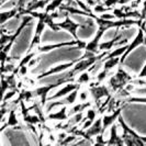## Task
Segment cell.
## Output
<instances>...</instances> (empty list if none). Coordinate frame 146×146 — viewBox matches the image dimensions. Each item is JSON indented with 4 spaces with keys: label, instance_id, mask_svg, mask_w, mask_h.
Listing matches in <instances>:
<instances>
[{
    "label": "cell",
    "instance_id": "obj_1",
    "mask_svg": "<svg viewBox=\"0 0 146 146\" xmlns=\"http://www.w3.org/2000/svg\"><path fill=\"white\" fill-rule=\"evenodd\" d=\"M117 121L123 131V134L121 135V137L123 139L125 146H146L145 143L141 139V135L137 134L134 130H132L131 127L125 123L123 117H119Z\"/></svg>",
    "mask_w": 146,
    "mask_h": 146
},
{
    "label": "cell",
    "instance_id": "obj_2",
    "mask_svg": "<svg viewBox=\"0 0 146 146\" xmlns=\"http://www.w3.org/2000/svg\"><path fill=\"white\" fill-rule=\"evenodd\" d=\"M133 80V77L129 73H126L123 68H119L114 76H112L109 79L110 87L113 91H121L123 88H125L130 81Z\"/></svg>",
    "mask_w": 146,
    "mask_h": 146
},
{
    "label": "cell",
    "instance_id": "obj_3",
    "mask_svg": "<svg viewBox=\"0 0 146 146\" xmlns=\"http://www.w3.org/2000/svg\"><path fill=\"white\" fill-rule=\"evenodd\" d=\"M55 25L58 28V30H60V29L65 30V31H67L68 33H70L75 41H80V38L77 36V30L82 29L84 27H82L81 24H79L78 22L74 21L70 17L66 15L65 19H64L63 21L55 23Z\"/></svg>",
    "mask_w": 146,
    "mask_h": 146
},
{
    "label": "cell",
    "instance_id": "obj_4",
    "mask_svg": "<svg viewBox=\"0 0 146 146\" xmlns=\"http://www.w3.org/2000/svg\"><path fill=\"white\" fill-rule=\"evenodd\" d=\"M142 44H146V36H145V32L141 29L139 27V31H137V34L135 35V37L131 41V43L127 44V47H126V51L124 52V54L120 57V64H123L124 63L125 58L131 54L132 52L134 51L136 47H139V45Z\"/></svg>",
    "mask_w": 146,
    "mask_h": 146
},
{
    "label": "cell",
    "instance_id": "obj_5",
    "mask_svg": "<svg viewBox=\"0 0 146 146\" xmlns=\"http://www.w3.org/2000/svg\"><path fill=\"white\" fill-rule=\"evenodd\" d=\"M77 62H78V58L76 59V60H73V62H69V63H64V64H59V65L53 66V67H51L50 69L45 70L44 73L40 74V75L36 77V79L37 80H41V79L46 78V77L52 76V75H56V74L64 73V72H66V70L70 69V68H72V67H73Z\"/></svg>",
    "mask_w": 146,
    "mask_h": 146
},
{
    "label": "cell",
    "instance_id": "obj_6",
    "mask_svg": "<svg viewBox=\"0 0 146 146\" xmlns=\"http://www.w3.org/2000/svg\"><path fill=\"white\" fill-rule=\"evenodd\" d=\"M76 89H80V85H78L76 81H74V82H68V84H66V85H64L63 87L60 88L54 96L47 97V101H54V100L62 99V98L66 97L68 94H70L72 91L76 90Z\"/></svg>",
    "mask_w": 146,
    "mask_h": 146
},
{
    "label": "cell",
    "instance_id": "obj_7",
    "mask_svg": "<svg viewBox=\"0 0 146 146\" xmlns=\"http://www.w3.org/2000/svg\"><path fill=\"white\" fill-rule=\"evenodd\" d=\"M122 109H123V107L117 108L112 113H110V114H104L103 117H101V120H102V134L107 131L109 127H111L113 124H115V121L119 119V117H121Z\"/></svg>",
    "mask_w": 146,
    "mask_h": 146
},
{
    "label": "cell",
    "instance_id": "obj_8",
    "mask_svg": "<svg viewBox=\"0 0 146 146\" xmlns=\"http://www.w3.org/2000/svg\"><path fill=\"white\" fill-rule=\"evenodd\" d=\"M89 91L92 96L94 100L96 102H98L99 100H101L103 97H107L110 95V90L108 89V87L100 85V84H97V85H92L91 87L89 88Z\"/></svg>",
    "mask_w": 146,
    "mask_h": 146
},
{
    "label": "cell",
    "instance_id": "obj_9",
    "mask_svg": "<svg viewBox=\"0 0 146 146\" xmlns=\"http://www.w3.org/2000/svg\"><path fill=\"white\" fill-rule=\"evenodd\" d=\"M24 8L20 7H15L8 11H3V12H0V25L1 24H5L6 22H8L9 20L13 19V18H19L21 15V11Z\"/></svg>",
    "mask_w": 146,
    "mask_h": 146
},
{
    "label": "cell",
    "instance_id": "obj_10",
    "mask_svg": "<svg viewBox=\"0 0 146 146\" xmlns=\"http://www.w3.org/2000/svg\"><path fill=\"white\" fill-rule=\"evenodd\" d=\"M107 145H113V146H125L123 143L122 137L117 134V127L115 124H113L110 127V137L107 141Z\"/></svg>",
    "mask_w": 146,
    "mask_h": 146
},
{
    "label": "cell",
    "instance_id": "obj_11",
    "mask_svg": "<svg viewBox=\"0 0 146 146\" xmlns=\"http://www.w3.org/2000/svg\"><path fill=\"white\" fill-rule=\"evenodd\" d=\"M55 88L54 84H51V85H47V86H41V87H37L34 91V94L41 99V104L42 106H45L46 104V101H47V94L53 90Z\"/></svg>",
    "mask_w": 146,
    "mask_h": 146
},
{
    "label": "cell",
    "instance_id": "obj_12",
    "mask_svg": "<svg viewBox=\"0 0 146 146\" xmlns=\"http://www.w3.org/2000/svg\"><path fill=\"white\" fill-rule=\"evenodd\" d=\"M68 110H67V106H63L62 108L57 111H55L54 113H48L47 119L52 120V121H59V122H63L68 120Z\"/></svg>",
    "mask_w": 146,
    "mask_h": 146
},
{
    "label": "cell",
    "instance_id": "obj_13",
    "mask_svg": "<svg viewBox=\"0 0 146 146\" xmlns=\"http://www.w3.org/2000/svg\"><path fill=\"white\" fill-rule=\"evenodd\" d=\"M122 38V34H117L113 37L111 41H108V42H102V43L99 44V51H103V52H109L111 51L112 47H114V45L117 44Z\"/></svg>",
    "mask_w": 146,
    "mask_h": 146
},
{
    "label": "cell",
    "instance_id": "obj_14",
    "mask_svg": "<svg viewBox=\"0 0 146 146\" xmlns=\"http://www.w3.org/2000/svg\"><path fill=\"white\" fill-rule=\"evenodd\" d=\"M103 70L110 72L111 69H113L114 67L120 65V57H112V58H103Z\"/></svg>",
    "mask_w": 146,
    "mask_h": 146
},
{
    "label": "cell",
    "instance_id": "obj_15",
    "mask_svg": "<svg viewBox=\"0 0 146 146\" xmlns=\"http://www.w3.org/2000/svg\"><path fill=\"white\" fill-rule=\"evenodd\" d=\"M19 124V121H18V117H17V113H15V110L12 109L10 110V112H9V117H8V121L7 123L3 125L1 129H0V132L2 131L3 129H6L8 126H17V125Z\"/></svg>",
    "mask_w": 146,
    "mask_h": 146
},
{
    "label": "cell",
    "instance_id": "obj_16",
    "mask_svg": "<svg viewBox=\"0 0 146 146\" xmlns=\"http://www.w3.org/2000/svg\"><path fill=\"white\" fill-rule=\"evenodd\" d=\"M90 102H86V103H80V104H73L72 109L68 111V117L69 115H75L77 113H82V111L85 109H87L90 107Z\"/></svg>",
    "mask_w": 146,
    "mask_h": 146
},
{
    "label": "cell",
    "instance_id": "obj_17",
    "mask_svg": "<svg viewBox=\"0 0 146 146\" xmlns=\"http://www.w3.org/2000/svg\"><path fill=\"white\" fill-rule=\"evenodd\" d=\"M9 84H8L7 79L5 77V75H1V79H0V104L3 102V98L9 89Z\"/></svg>",
    "mask_w": 146,
    "mask_h": 146
},
{
    "label": "cell",
    "instance_id": "obj_18",
    "mask_svg": "<svg viewBox=\"0 0 146 146\" xmlns=\"http://www.w3.org/2000/svg\"><path fill=\"white\" fill-rule=\"evenodd\" d=\"M129 44V43H127ZM127 44H125V45H122V46H120V47H117V50H114L113 52H111V53H108V55L104 57V59L107 58H112V57H121L123 54H124V52L126 51V47H127Z\"/></svg>",
    "mask_w": 146,
    "mask_h": 146
},
{
    "label": "cell",
    "instance_id": "obj_19",
    "mask_svg": "<svg viewBox=\"0 0 146 146\" xmlns=\"http://www.w3.org/2000/svg\"><path fill=\"white\" fill-rule=\"evenodd\" d=\"M65 0H52L51 2L45 7V12L46 13H53L57 8H59L62 6V3Z\"/></svg>",
    "mask_w": 146,
    "mask_h": 146
},
{
    "label": "cell",
    "instance_id": "obj_20",
    "mask_svg": "<svg viewBox=\"0 0 146 146\" xmlns=\"http://www.w3.org/2000/svg\"><path fill=\"white\" fill-rule=\"evenodd\" d=\"M23 120H24V122H27V123L32 124V125L38 124V123L42 122V120L38 117V115H35V114H29V113L25 114V115L23 117Z\"/></svg>",
    "mask_w": 146,
    "mask_h": 146
},
{
    "label": "cell",
    "instance_id": "obj_21",
    "mask_svg": "<svg viewBox=\"0 0 146 146\" xmlns=\"http://www.w3.org/2000/svg\"><path fill=\"white\" fill-rule=\"evenodd\" d=\"M76 82L78 85H85V84H88L90 81V75H89V72L86 70V72H82L81 74H79L77 76V79H76Z\"/></svg>",
    "mask_w": 146,
    "mask_h": 146
},
{
    "label": "cell",
    "instance_id": "obj_22",
    "mask_svg": "<svg viewBox=\"0 0 146 146\" xmlns=\"http://www.w3.org/2000/svg\"><path fill=\"white\" fill-rule=\"evenodd\" d=\"M45 27H46L45 22H44L42 19H38L36 28H35V31H34V35H40V36H42V33H43Z\"/></svg>",
    "mask_w": 146,
    "mask_h": 146
},
{
    "label": "cell",
    "instance_id": "obj_23",
    "mask_svg": "<svg viewBox=\"0 0 146 146\" xmlns=\"http://www.w3.org/2000/svg\"><path fill=\"white\" fill-rule=\"evenodd\" d=\"M127 103H146V97H131L126 100Z\"/></svg>",
    "mask_w": 146,
    "mask_h": 146
},
{
    "label": "cell",
    "instance_id": "obj_24",
    "mask_svg": "<svg viewBox=\"0 0 146 146\" xmlns=\"http://www.w3.org/2000/svg\"><path fill=\"white\" fill-rule=\"evenodd\" d=\"M96 117H97V110L95 109H88L87 110V114H86V117L85 120H88V121H91L94 122L96 120Z\"/></svg>",
    "mask_w": 146,
    "mask_h": 146
},
{
    "label": "cell",
    "instance_id": "obj_25",
    "mask_svg": "<svg viewBox=\"0 0 146 146\" xmlns=\"http://www.w3.org/2000/svg\"><path fill=\"white\" fill-rule=\"evenodd\" d=\"M107 145V141L103 139V134H100L98 136H96V141L92 146H106Z\"/></svg>",
    "mask_w": 146,
    "mask_h": 146
},
{
    "label": "cell",
    "instance_id": "obj_26",
    "mask_svg": "<svg viewBox=\"0 0 146 146\" xmlns=\"http://www.w3.org/2000/svg\"><path fill=\"white\" fill-rule=\"evenodd\" d=\"M117 3H120V0H104L103 1V6L106 8H108L111 10V7H113V6H115Z\"/></svg>",
    "mask_w": 146,
    "mask_h": 146
},
{
    "label": "cell",
    "instance_id": "obj_27",
    "mask_svg": "<svg viewBox=\"0 0 146 146\" xmlns=\"http://www.w3.org/2000/svg\"><path fill=\"white\" fill-rule=\"evenodd\" d=\"M108 75H109V72H106V70H103L102 69V72H100L99 75L97 76V84L102 82V81L108 77Z\"/></svg>",
    "mask_w": 146,
    "mask_h": 146
},
{
    "label": "cell",
    "instance_id": "obj_28",
    "mask_svg": "<svg viewBox=\"0 0 146 146\" xmlns=\"http://www.w3.org/2000/svg\"><path fill=\"white\" fill-rule=\"evenodd\" d=\"M15 95V90H11V91H7L6 95H5V98H3V102H7L8 100H10L11 98H13V96Z\"/></svg>",
    "mask_w": 146,
    "mask_h": 146
},
{
    "label": "cell",
    "instance_id": "obj_29",
    "mask_svg": "<svg viewBox=\"0 0 146 146\" xmlns=\"http://www.w3.org/2000/svg\"><path fill=\"white\" fill-rule=\"evenodd\" d=\"M88 95H89V91H81L80 94L78 92V96H79L78 98H79V100L81 102H84L88 99Z\"/></svg>",
    "mask_w": 146,
    "mask_h": 146
},
{
    "label": "cell",
    "instance_id": "obj_30",
    "mask_svg": "<svg viewBox=\"0 0 146 146\" xmlns=\"http://www.w3.org/2000/svg\"><path fill=\"white\" fill-rule=\"evenodd\" d=\"M146 78V64L143 66V68L141 69V72L137 75V79H145Z\"/></svg>",
    "mask_w": 146,
    "mask_h": 146
},
{
    "label": "cell",
    "instance_id": "obj_31",
    "mask_svg": "<svg viewBox=\"0 0 146 146\" xmlns=\"http://www.w3.org/2000/svg\"><path fill=\"white\" fill-rule=\"evenodd\" d=\"M7 112H8V108L6 106H3V107L0 108V123L2 122V120H3V117H5Z\"/></svg>",
    "mask_w": 146,
    "mask_h": 146
},
{
    "label": "cell",
    "instance_id": "obj_32",
    "mask_svg": "<svg viewBox=\"0 0 146 146\" xmlns=\"http://www.w3.org/2000/svg\"><path fill=\"white\" fill-rule=\"evenodd\" d=\"M7 1H8V0H0V7H1L2 5H5Z\"/></svg>",
    "mask_w": 146,
    "mask_h": 146
},
{
    "label": "cell",
    "instance_id": "obj_33",
    "mask_svg": "<svg viewBox=\"0 0 146 146\" xmlns=\"http://www.w3.org/2000/svg\"><path fill=\"white\" fill-rule=\"evenodd\" d=\"M141 139H142V141L146 144V136H142V135H141Z\"/></svg>",
    "mask_w": 146,
    "mask_h": 146
},
{
    "label": "cell",
    "instance_id": "obj_34",
    "mask_svg": "<svg viewBox=\"0 0 146 146\" xmlns=\"http://www.w3.org/2000/svg\"><path fill=\"white\" fill-rule=\"evenodd\" d=\"M106 146H113V145H106Z\"/></svg>",
    "mask_w": 146,
    "mask_h": 146
},
{
    "label": "cell",
    "instance_id": "obj_35",
    "mask_svg": "<svg viewBox=\"0 0 146 146\" xmlns=\"http://www.w3.org/2000/svg\"><path fill=\"white\" fill-rule=\"evenodd\" d=\"M0 146H1V141H0Z\"/></svg>",
    "mask_w": 146,
    "mask_h": 146
}]
</instances>
